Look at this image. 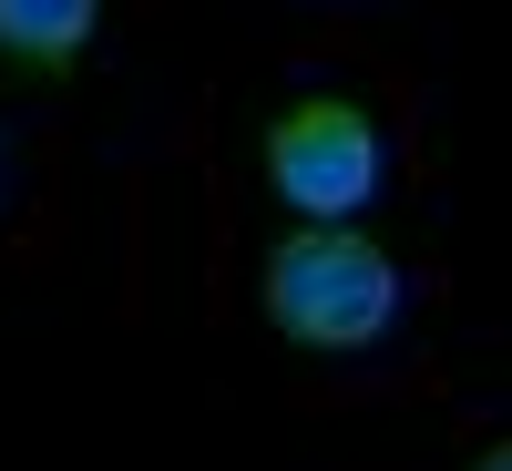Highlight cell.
<instances>
[{
    "instance_id": "cell-1",
    "label": "cell",
    "mask_w": 512,
    "mask_h": 471,
    "mask_svg": "<svg viewBox=\"0 0 512 471\" xmlns=\"http://www.w3.org/2000/svg\"><path fill=\"white\" fill-rule=\"evenodd\" d=\"M267 318L297 349H369L400 318V267L359 226H297L267 246Z\"/></svg>"
},
{
    "instance_id": "cell-2",
    "label": "cell",
    "mask_w": 512,
    "mask_h": 471,
    "mask_svg": "<svg viewBox=\"0 0 512 471\" xmlns=\"http://www.w3.org/2000/svg\"><path fill=\"white\" fill-rule=\"evenodd\" d=\"M256 164H267L277 205L338 226V216H359L379 195V113L349 103V93H308V103H287L267 134H256Z\"/></svg>"
},
{
    "instance_id": "cell-3",
    "label": "cell",
    "mask_w": 512,
    "mask_h": 471,
    "mask_svg": "<svg viewBox=\"0 0 512 471\" xmlns=\"http://www.w3.org/2000/svg\"><path fill=\"white\" fill-rule=\"evenodd\" d=\"M103 31V11L93 0H0V62L11 72H72L82 62V41Z\"/></svg>"
},
{
    "instance_id": "cell-4",
    "label": "cell",
    "mask_w": 512,
    "mask_h": 471,
    "mask_svg": "<svg viewBox=\"0 0 512 471\" xmlns=\"http://www.w3.org/2000/svg\"><path fill=\"white\" fill-rule=\"evenodd\" d=\"M472 471H512V451H502V441H492V451H482V461H472Z\"/></svg>"
}]
</instances>
